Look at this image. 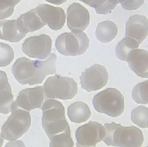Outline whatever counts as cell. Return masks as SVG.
I'll return each mask as SVG.
<instances>
[{
	"instance_id": "cell-1",
	"label": "cell",
	"mask_w": 148,
	"mask_h": 147,
	"mask_svg": "<svg viewBox=\"0 0 148 147\" xmlns=\"http://www.w3.org/2000/svg\"><path fill=\"white\" fill-rule=\"evenodd\" d=\"M56 61L57 56L54 53H51L45 61H33L25 57L19 58L13 65L12 74L20 84H41L47 76L56 74Z\"/></svg>"
},
{
	"instance_id": "cell-2",
	"label": "cell",
	"mask_w": 148,
	"mask_h": 147,
	"mask_svg": "<svg viewBox=\"0 0 148 147\" xmlns=\"http://www.w3.org/2000/svg\"><path fill=\"white\" fill-rule=\"evenodd\" d=\"M103 141L107 146L119 147H140L144 142L143 132L136 126L124 127L116 122L104 125Z\"/></svg>"
},
{
	"instance_id": "cell-3",
	"label": "cell",
	"mask_w": 148,
	"mask_h": 147,
	"mask_svg": "<svg viewBox=\"0 0 148 147\" xmlns=\"http://www.w3.org/2000/svg\"><path fill=\"white\" fill-rule=\"evenodd\" d=\"M42 111V125L48 138L70 129L66 119L65 108L60 101L54 99H47L41 108Z\"/></svg>"
},
{
	"instance_id": "cell-4",
	"label": "cell",
	"mask_w": 148,
	"mask_h": 147,
	"mask_svg": "<svg viewBox=\"0 0 148 147\" xmlns=\"http://www.w3.org/2000/svg\"><path fill=\"white\" fill-rule=\"evenodd\" d=\"M92 104L97 112L113 118L120 116L125 109L124 97L116 88H107L96 94Z\"/></svg>"
},
{
	"instance_id": "cell-5",
	"label": "cell",
	"mask_w": 148,
	"mask_h": 147,
	"mask_svg": "<svg viewBox=\"0 0 148 147\" xmlns=\"http://www.w3.org/2000/svg\"><path fill=\"white\" fill-rule=\"evenodd\" d=\"M90 39L83 31L73 30L65 33L57 37L55 47L59 53L66 56H77L87 52Z\"/></svg>"
},
{
	"instance_id": "cell-6",
	"label": "cell",
	"mask_w": 148,
	"mask_h": 147,
	"mask_svg": "<svg viewBox=\"0 0 148 147\" xmlns=\"http://www.w3.org/2000/svg\"><path fill=\"white\" fill-rule=\"evenodd\" d=\"M43 89L47 99L69 100L74 98L78 93L77 83L73 78L59 75L49 77Z\"/></svg>"
},
{
	"instance_id": "cell-7",
	"label": "cell",
	"mask_w": 148,
	"mask_h": 147,
	"mask_svg": "<svg viewBox=\"0 0 148 147\" xmlns=\"http://www.w3.org/2000/svg\"><path fill=\"white\" fill-rule=\"evenodd\" d=\"M31 125V117L28 111L21 108L13 110L1 127V136L8 141H15L26 133Z\"/></svg>"
},
{
	"instance_id": "cell-8",
	"label": "cell",
	"mask_w": 148,
	"mask_h": 147,
	"mask_svg": "<svg viewBox=\"0 0 148 147\" xmlns=\"http://www.w3.org/2000/svg\"><path fill=\"white\" fill-rule=\"evenodd\" d=\"M51 39L47 35H40L27 38L22 45V51L30 58L45 60L50 56Z\"/></svg>"
},
{
	"instance_id": "cell-9",
	"label": "cell",
	"mask_w": 148,
	"mask_h": 147,
	"mask_svg": "<svg viewBox=\"0 0 148 147\" xmlns=\"http://www.w3.org/2000/svg\"><path fill=\"white\" fill-rule=\"evenodd\" d=\"M109 74L104 66L95 64L88 68L80 76L82 88L90 92L101 89L108 82Z\"/></svg>"
},
{
	"instance_id": "cell-10",
	"label": "cell",
	"mask_w": 148,
	"mask_h": 147,
	"mask_svg": "<svg viewBox=\"0 0 148 147\" xmlns=\"http://www.w3.org/2000/svg\"><path fill=\"white\" fill-rule=\"evenodd\" d=\"M47 99L42 86L23 89L21 91L16 101L14 102L12 111L16 108H21L28 111L41 108Z\"/></svg>"
},
{
	"instance_id": "cell-11",
	"label": "cell",
	"mask_w": 148,
	"mask_h": 147,
	"mask_svg": "<svg viewBox=\"0 0 148 147\" xmlns=\"http://www.w3.org/2000/svg\"><path fill=\"white\" fill-rule=\"evenodd\" d=\"M104 128L102 124L95 121L80 126L75 132L77 147L95 146L102 141Z\"/></svg>"
},
{
	"instance_id": "cell-12",
	"label": "cell",
	"mask_w": 148,
	"mask_h": 147,
	"mask_svg": "<svg viewBox=\"0 0 148 147\" xmlns=\"http://www.w3.org/2000/svg\"><path fill=\"white\" fill-rule=\"evenodd\" d=\"M45 25L53 30H59L66 22V14L62 8L49 4H40L35 8Z\"/></svg>"
},
{
	"instance_id": "cell-13",
	"label": "cell",
	"mask_w": 148,
	"mask_h": 147,
	"mask_svg": "<svg viewBox=\"0 0 148 147\" xmlns=\"http://www.w3.org/2000/svg\"><path fill=\"white\" fill-rule=\"evenodd\" d=\"M90 20L88 9L79 3H73L67 10V26L71 31H83L88 27Z\"/></svg>"
},
{
	"instance_id": "cell-14",
	"label": "cell",
	"mask_w": 148,
	"mask_h": 147,
	"mask_svg": "<svg viewBox=\"0 0 148 147\" xmlns=\"http://www.w3.org/2000/svg\"><path fill=\"white\" fill-rule=\"evenodd\" d=\"M148 35V20L143 15H134L130 17L125 23V37L140 44Z\"/></svg>"
},
{
	"instance_id": "cell-15",
	"label": "cell",
	"mask_w": 148,
	"mask_h": 147,
	"mask_svg": "<svg viewBox=\"0 0 148 147\" xmlns=\"http://www.w3.org/2000/svg\"><path fill=\"white\" fill-rule=\"evenodd\" d=\"M126 61L132 71L143 78H148V52L145 49H135L128 54Z\"/></svg>"
},
{
	"instance_id": "cell-16",
	"label": "cell",
	"mask_w": 148,
	"mask_h": 147,
	"mask_svg": "<svg viewBox=\"0 0 148 147\" xmlns=\"http://www.w3.org/2000/svg\"><path fill=\"white\" fill-rule=\"evenodd\" d=\"M17 24L19 30L25 35L42 29L46 25L40 17L36 9L22 14L17 19Z\"/></svg>"
},
{
	"instance_id": "cell-17",
	"label": "cell",
	"mask_w": 148,
	"mask_h": 147,
	"mask_svg": "<svg viewBox=\"0 0 148 147\" xmlns=\"http://www.w3.org/2000/svg\"><path fill=\"white\" fill-rule=\"evenodd\" d=\"M14 99L6 73L0 71V113L7 114L12 112Z\"/></svg>"
},
{
	"instance_id": "cell-18",
	"label": "cell",
	"mask_w": 148,
	"mask_h": 147,
	"mask_svg": "<svg viewBox=\"0 0 148 147\" xmlns=\"http://www.w3.org/2000/svg\"><path fill=\"white\" fill-rule=\"evenodd\" d=\"M25 35H26L19 30L17 20H0V38L1 39L17 42L21 40Z\"/></svg>"
},
{
	"instance_id": "cell-19",
	"label": "cell",
	"mask_w": 148,
	"mask_h": 147,
	"mask_svg": "<svg viewBox=\"0 0 148 147\" xmlns=\"http://www.w3.org/2000/svg\"><path fill=\"white\" fill-rule=\"evenodd\" d=\"M68 117L75 123H81L88 120L91 116L89 106L84 102H74L69 106L67 110Z\"/></svg>"
},
{
	"instance_id": "cell-20",
	"label": "cell",
	"mask_w": 148,
	"mask_h": 147,
	"mask_svg": "<svg viewBox=\"0 0 148 147\" xmlns=\"http://www.w3.org/2000/svg\"><path fill=\"white\" fill-rule=\"evenodd\" d=\"M118 33V28L114 22L105 20L99 23L96 29V37L99 42L109 43L116 37Z\"/></svg>"
},
{
	"instance_id": "cell-21",
	"label": "cell",
	"mask_w": 148,
	"mask_h": 147,
	"mask_svg": "<svg viewBox=\"0 0 148 147\" xmlns=\"http://www.w3.org/2000/svg\"><path fill=\"white\" fill-rule=\"evenodd\" d=\"M138 47L139 44L136 41L125 37L117 44L115 49L116 55L119 60L126 61L128 54L133 49H138Z\"/></svg>"
},
{
	"instance_id": "cell-22",
	"label": "cell",
	"mask_w": 148,
	"mask_h": 147,
	"mask_svg": "<svg viewBox=\"0 0 148 147\" xmlns=\"http://www.w3.org/2000/svg\"><path fill=\"white\" fill-rule=\"evenodd\" d=\"M148 109L146 107L140 106L131 112V120L134 124L137 125L140 128L148 127Z\"/></svg>"
},
{
	"instance_id": "cell-23",
	"label": "cell",
	"mask_w": 148,
	"mask_h": 147,
	"mask_svg": "<svg viewBox=\"0 0 148 147\" xmlns=\"http://www.w3.org/2000/svg\"><path fill=\"white\" fill-rule=\"evenodd\" d=\"M148 81L139 83L136 85L132 91L133 99L138 103H148Z\"/></svg>"
},
{
	"instance_id": "cell-24",
	"label": "cell",
	"mask_w": 148,
	"mask_h": 147,
	"mask_svg": "<svg viewBox=\"0 0 148 147\" xmlns=\"http://www.w3.org/2000/svg\"><path fill=\"white\" fill-rule=\"evenodd\" d=\"M50 144L49 146H69L73 147L74 146L73 141L71 135V129L66 131L62 134L55 135L49 139Z\"/></svg>"
},
{
	"instance_id": "cell-25",
	"label": "cell",
	"mask_w": 148,
	"mask_h": 147,
	"mask_svg": "<svg viewBox=\"0 0 148 147\" xmlns=\"http://www.w3.org/2000/svg\"><path fill=\"white\" fill-rule=\"evenodd\" d=\"M14 59V49L9 44L0 42V67H6Z\"/></svg>"
},
{
	"instance_id": "cell-26",
	"label": "cell",
	"mask_w": 148,
	"mask_h": 147,
	"mask_svg": "<svg viewBox=\"0 0 148 147\" xmlns=\"http://www.w3.org/2000/svg\"><path fill=\"white\" fill-rule=\"evenodd\" d=\"M21 1V0H0V20L12 16L15 6Z\"/></svg>"
},
{
	"instance_id": "cell-27",
	"label": "cell",
	"mask_w": 148,
	"mask_h": 147,
	"mask_svg": "<svg viewBox=\"0 0 148 147\" xmlns=\"http://www.w3.org/2000/svg\"><path fill=\"white\" fill-rule=\"evenodd\" d=\"M119 3V0H104L101 6L95 9V11L98 14L106 15L112 12Z\"/></svg>"
},
{
	"instance_id": "cell-28",
	"label": "cell",
	"mask_w": 148,
	"mask_h": 147,
	"mask_svg": "<svg viewBox=\"0 0 148 147\" xmlns=\"http://www.w3.org/2000/svg\"><path fill=\"white\" fill-rule=\"evenodd\" d=\"M145 0H119L124 10L133 11L140 9L144 4Z\"/></svg>"
},
{
	"instance_id": "cell-29",
	"label": "cell",
	"mask_w": 148,
	"mask_h": 147,
	"mask_svg": "<svg viewBox=\"0 0 148 147\" xmlns=\"http://www.w3.org/2000/svg\"><path fill=\"white\" fill-rule=\"evenodd\" d=\"M79 1L85 3L87 5L91 6V7L95 8V9L101 6L104 0H79Z\"/></svg>"
},
{
	"instance_id": "cell-30",
	"label": "cell",
	"mask_w": 148,
	"mask_h": 147,
	"mask_svg": "<svg viewBox=\"0 0 148 147\" xmlns=\"http://www.w3.org/2000/svg\"><path fill=\"white\" fill-rule=\"evenodd\" d=\"M45 1L51 3V4H56V5H61V4L66 2L67 0H45Z\"/></svg>"
},
{
	"instance_id": "cell-31",
	"label": "cell",
	"mask_w": 148,
	"mask_h": 147,
	"mask_svg": "<svg viewBox=\"0 0 148 147\" xmlns=\"http://www.w3.org/2000/svg\"><path fill=\"white\" fill-rule=\"evenodd\" d=\"M3 142H4V138L1 136V134L0 133V147L3 145Z\"/></svg>"
}]
</instances>
